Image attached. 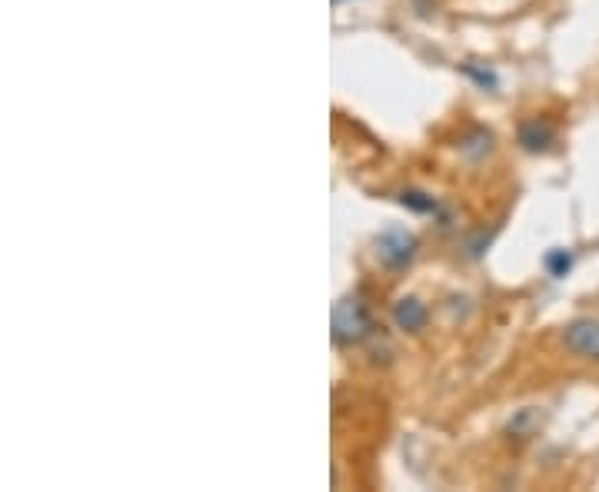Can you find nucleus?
<instances>
[{"instance_id":"1","label":"nucleus","mask_w":599,"mask_h":492,"mask_svg":"<svg viewBox=\"0 0 599 492\" xmlns=\"http://www.w3.org/2000/svg\"><path fill=\"white\" fill-rule=\"evenodd\" d=\"M370 330L373 323L360 296H343V300L333 306V340L337 343H360L363 336H370Z\"/></svg>"},{"instance_id":"2","label":"nucleus","mask_w":599,"mask_h":492,"mask_svg":"<svg viewBox=\"0 0 599 492\" xmlns=\"http://www.w3.org/2000/svg\"><path fill=\"white\" fill-rule=\"evenodd\" d=\"M563 343L583 360H599V320H573L566 326Z\"/></svg>"},{"instance_id":"3","label":"nucleus","mask_w":599,"mask_h":492,"mask_svg":"<svg viewBox=\"0 0 599 492\" xmlns=\"http://www.w3.org/2000/svg\"><path fill=\"white\" fill-rule=\"evenodd\" d=\"M377 253L387 266H406L416 253V237L406 230H387L377 240Z\"/></svg>"},{"instance_id":"4","label":"nucleus","mask_w":599,"mask_h":492,"mask_svg":"<svg viewBox=\"0 0 599 492\" xmlns=\"http://www.w3.org/2000/svg\"><path fill=\"white\" fill-rule=\"evenodd\" d=\"M393 320H397V326L406 333H420L426 320H430V310H426V303H420L416 296H403V300L393 306Z\"/></svg>"},{"instance_id":"5","label":"nucleus","mask_w":599,"mask_h":492,"mask_svg":"<svg viewBox=\"0 0 599 492\" xmlns=\"http://www.w3.org/2000/svg\"><path fill=\"white\" fill-rule=\"evenodd\" d=\"M520 143H523V150L543 153L553 143V127L550 123H540V120H526L520 127Z\"/></svg>"},{"instance_id":"6","label":"nucleus","mask_w":599,"mask_h":492,"mask_svg":"<svg viewBox=\"0 0 599 492\" xmlns=\"http://www.w3.org/2000/svg\"><path fill=\"white\" fill-rule=\"evenodd\" d=\"M570 266H573L570 250H550V253H546V270H550L553 276H566V273H570Z\"/></svg>"},{"instance_id":"7","label":"nucleus","mask_w":599,"mask_h":492,"mask_svg":"<svg viewBox=\"0 0 599 492\" xmlns=\"http://www.w3.org/2000/svg\"><path fill=\"white\" fill-rule=\"evenodd\" d=\"M400 203H403V207L416 210V213H430L436 207L433 197H426V193H416V190H406L403 197H400Z\"/></svg>"},{"instance_id":"8","label":"nucleus","mask_w":599,"mask_h":492,"mask_svg":"<svg viewBox=\"0 0 599 492\" xmlns=\"http://www.w3.org/2000/svg\"><path fill=\"white\" fill-rule=\"evenodd\" d=\"M337 4H340V0H337Z\"/></svg>"}]
</instances>
